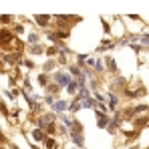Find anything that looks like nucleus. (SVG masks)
<instances>
[{"label": "nucleus", "mask_w": 149, "mask_h": 149, "mask_svg": "<svg viewBox=\"0 0 149 149\" xmlns=\"http://www.w3.org/2000/svg\"><path fill=\"white\" fill-rule=\"evenodd\" d=\"M57 79H59V83H60V85H65V83H69V77H65V74H59Z\"/></svg>", "instance_id": "obj_1"}, {"label": "nucleus", "mask_w": 149, "mask_h": 149, "mask_svg": "<svg viewBox=\"0 0 149 149\" xmlns=\"http://www.w3.org/2000/svg\"><path fill=\"white\" fill-rule=\"evenodd\" d=\"M65 107H67V105H65V103H57V111H63Z\"/></svg>", "instance_id": "obj_2"}]
</instances>
